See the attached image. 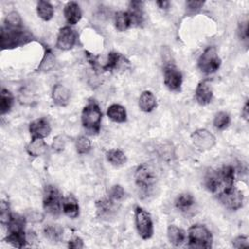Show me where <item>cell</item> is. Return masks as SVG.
<instances>
[{
  "mask_svg": "<svg viewBox=\"0 0 249 249\" xmlns=\"http://www.w3.org/2000/svg\"><path fill=\"white\" fill-rule=\"evenodd\" d=\"M1 49L10 50L26 45L34 40L31 32L22 27H12L2 25L1 27Z\"/></svg>",
  "mask_w": 249,
  "mask_h": 249,
  "instance_id": "cell-1",
  "label": "cell"
},
{
  "mask_svg": "<svg viewBox=\"0 0 249 249\" xmlns=\"http://www.w3.org/2000/svg\"><path fill=\"white\" fill-rule=\"evenodd\" d=\"M102 113L99 105L95 100H89L88 104L83 108L81 121L83 127L90 134H98L101 127Z\"/></svg>",
  "mask_w": 249,
  "mask_h": 249,
  "instance_id": "cell-2",
  "label": "cell"
},
{
  "mask_svg": "<svg viewBox=\"0 0 249 249\" xmlns=\"http://www.w3.org/2000/svg\"><path fill=\"white\" fill-rule=\"evenodd\" d=\"M213 236L204 225H193L188 230V246L190 248L208 249L212 247Z\"/></svg>",
  "mask_w": 249,
  "mask_h": 249,
  "instance_id": "cell-3",
  "label": "cell"
},
{
  "mask_svg": "<svg viewBox=\"0 0 249 249\" xmlns=\"http://www.w3.org/2000/svg\"><path fill=\"white\" fill-rule=\"evenodd\" d=\"M62 196L59 190L53 185L45 187L43 196V208L51 216L56 218L60 215L62 209Z\"/></svg>",
  "mask_w": 249,
  "mask_h": 249,
  "instance_id": "cell-4",
  "label": "cell"
},
{
  "mask_svg": "<svg viewBox=\"0 0 249 249\" xmlns=\"http://www.w3.org/2000/svg\"><path fill=\"white\" fill-rule=\"evenodd\" d=\"M157 172L155 167L148 162L142 163L137 166L135 173H134V179L136 185L143 191V192H149L153 189V187L157 183Z\"/></svg>",
  "mask_w": 249,
  "mask_h": 249,
  "instance_id": "cell-5",
  "label": "cell"
},
{
  "mask_svg": "<svg viewBox=\"0 0 249 249\" xmlns=\"http://www.w3.org/2000/svg\"><path fill=\"white\" fill-rule=\"evenodd\" d=\"M221 58L217 53L215 47H207L197 59V67L203 74L209 75L215 73L221 66Z\"/></svg>",
  "mask_w": 249,
  "mask_h": 249,
  "instance_id": "cell-6",
  "label": "cell"
},
{
  "mask_svg": "<svg viewBox=\"0 0 249 249\" xmlns=\"http://www.w3.org/2000/svg\"><path fill=\"white\" fill-rule=\"evenodd\" d=\"M134 218L135 226L140 237L144 240L150 239L154 233V225L150 213L142 207L136 206L134 208Z\"/></svg>",
  "mask_w": 249,
  "mask_h": 249,
  "instance_id": "cell-7",
  "label": "cell"
},
{
  "mask_svg": "<svg viewBox=\"0 0 249 249\" xmlns=\"http://www.w3.org/2000/svg\"><path fill=\"white\" fill-rule=\"evenodd\" d=\"M218 199L226 208L235 211L242 207L244 196L242 192L232 187L231 189L220 191L218 194Z\"/></svg>",
  "mask_w": 249,
  "mask_h": 249,
  "instance_id": "cell-8",
  "label": "cell"
},
{
  "mask_svg": "<svg viewBox=\"0 0 249 249\" xmlns=\"http://www.w3.org/2000/svg\"><path fill=\"white\" fill-rule=\"evenodd\" d=\"M183 82V76L180 70L174 64H166L163 68V83L171 91H180Z\"/></svg>",
  "mask_w": 249,
  "mask_h": 249,
  "instance_id": "cell-9",
  "label": "cell"
},
{
  "mask_svg": "<svg viewBox=\"0 0 249 249\" xmlns=\"http://www.w3.org/2000/svg\"><path fill=\"white\" fill-rule=\"evenodd\" d=\"M78 34L74 28L71 26H63L59 29L55 47L62 51L71 50L77 43Z\"/></svg>",
  "mask_w": 249,
  "mask_h": 249,
  "instance_id": "cell-10",
  "label": "cell"
},
{
  "mask_svg": "<svg viewBox=\"0 0 249 249\" xmlns=\"http://www.w3.org/2000/svg\"><path fill=\"white\" fill-rule=\"evenodd\" d=\"M191 139L194 146L200 151L212 149L216 144L215 136L210 131L204 128L194 131L191 135Z\"/></svg>",
  "mask_w": 249,
  "mask_h": 249,
  "instance_id": "cell-11",
  "label": "cell"
},
{
  "mask_svg": "<svg viewBox=\"0 0 249 249\" xmlns=\"http://www.w3.org/2000/svg\"><path fill=\"white\" fill-rule=\"evenodd\" d=\"M52 127L46 118H38L29 124V133L31 139H44L51 133Z\"/></svg>",
  "mask_w": 249,
  "mask_h": 249,
  "instance_id": "cell-12",
  "label": "cell"
},
{
  "mask_svg": "<svg viewBox=\"0 0 249 249\" xmlns=\"http://www.w3.org/2000/svg\"><path fill=\"white\" fill-rule=\"evenodd\" d=\"M195 97L196 102L199 105H207L212 101L213 98V89L209 80L200 81L196 89Z\"/></svg>",
  "mask_w": 249,
  "mask_h": 249,
  "instance_id": "cell-13",
  "label": "cell"
},
{
  "mask_svg": "<svg viewBox=\"0 0 249 249\" xmlns=\"http://www.w3.org/2000/svg\"><path fill=\"white\" fill-rule=\"evenodd\" d=\"M129 67L130 63L129 61L121 53L117 52H111L108 53L107 61L105 65L102 66V69L104 71H117V70H123L125 67Z\"/></svg>",
  "mask_w": 249,
  "mask_h": 249,
  "instance_id": "cell-14",
  "label": "cell"
},
{
  "mask_svg": "<svg viewBox=\"0 0 249 249\" xmlns=\"http://www.w3.org/2000/svg\"><path fill=\"white\" fill-rule=\"evenodd\" d=\"M144 3L142 1H130L128 5V15L131 25L140 26L144 21Z\"/></svg>",
  "mask_w": 249,
  "mask_h": 249,
  "instance_id": "cell-15",
  "label": "cell"
},
{
  "mask_svg": "<svg viewBox=\"0 0 249 249\" xmlns=\"http://www.w3.org/2000/svg\"><path fill=\"white\" fill-rule=\"evenodd\" d=\"M196 205V199L190 193H182L175 199V207L182 213L189 215Z\"/></svg>",
  "mask_w": 249,
  "mask_h": 249,
  "instance_id": "cell-16",
  "label": "cell"
},
{
  "mask_svg": "<svg viewBox=\"0 0 249 249\" xmlns=\"http://www.w3.org/2000/svg\"><path fill=\"white\" fill-rule=\"evenodd\" d=\"M63 14L67 23H69L70 25H74L78 23L82 18L81 8L79 4L74 1H70L65 4L63 9Z\"/></svg>",
  "mask_w": 249,
  "mask_h": 249,
  "instance_id": "cell-17",
  "label": "cell"
},
{
  "mask_svg": "<svg viewBox=\"0 0 249 249\" xmlns=\"http://www.w3.org/2000/svg\"><path fill=\"white\" fill-rule=\"evenodd\" d=\"M52 98L54 104L58 106H66L70 100V91L65 86L56 84L53 88Z\"/></svg>",
  "mask_w": 249,
  "mask_h": 249,
  "instance_id": "cell-18",
  "label": "cell"
},
{
  "mask_svg": "<svg viewBox=\"0 0 249 249\" xmlns=\"http://www.w3.org/2000/svg\"><path fill=\"white\" fill-rule=\"evenodd\" d=\"M204 187L210 193H217L222 190V182L219 174V170L210 169L206 172L203 181Z\"/></svg>",
  "mask_w": 249,
  "mask_h": 249,
  "instance_id": "cell-19",
  "label": "cell"
},
{
  "mask_svg": "<svg viewBox=\"0 0 249 249\" xmlns=\"http://www.w3.org/2000/svg\"><path fill=\"white\" fill-rule=\"evenodd\" d=\"M62 211L67 217L71 219H76L79 216V203L77 198L72 194H69L63 197Z\"/></svg>",
  "mask_w": 249,
  "mask_h": 249,
  "instance_id": "cell-20",
  "label": "cell"
},
{
  "mask_svg": "<svg viewBox=\"0 0 249 249\" xmlns=\"http://www.w3.org/2000/svg\"><path fill=\"white\" fill-rule=\"evenodd\" d=\"M167 238L170 244L179 247L186 241V232L183 229L175 225H169L167 228Z\"/></svg>",
  "mask_w": 249,
  "mask_h": 249,
  "instance_id": "cell-21",
  "label": "cell"
},
{
  "mask_svg": "<svg viewBox=\"0 0 249 249\" xmlns=\"http://www.w3.org/2000/svg\"><path fill=\"white\" fill-rule=\"evenodd\" d=\"M138 105L141 111L145 113L152 112L157 106V98L152 91L144 90L139 97Z\"/></svg>",
  "mask_w": 249,
  "mask_h": 249,
  "instance_id": "cell-22",
  "label": "cell"
},
{
  "mask_svg": "<svg viewBox=\"0 0 249 249\" xmlns=\"http://www.w3.org/2000/svg\"><path fill=\"white\" fill-rule=\"evenodd\" d=\"M44 49H45V52H44L43 58L37 68V71L39 72H49L54 68L56 63V59L53 51L48 46H44Z\"/></svg>",
  "mask_w": 249,
  "mask_h": 249,
  "instance_id": "cell-23",
  "label": "cell"
},
{
  "mask_svg": "<svg viewBox=\"0 0 249 249\" xmlns=\"http://www.w3.org/2000/svg\"><path fill=\"white\" fill-rule=\"evenodd\" d=\"M218 170L222 182V190L232 188L234 184V168L231 165H224Z\"/></svg>",
  "mask_w": 249,
  "mask_h": 249,
  "instance_id": "cell-24",
  "label": "cell"
},
{
  "mask_svg": "<svg viewBox=\"0 0 249 249\" xmlns=\"http://www.w3.org/2000/svg\"><path fill=\"white\" fill-rule=\"evenodd\" d=\"M107 117L115 123H124L126 121V110L120 104H112L107 109Z\"/></svg>",
  "mask_w": 249,
  "mask_h": 249,
  "instance_id": "cell-25",
  "label": "cell"
},
{
  "mask_svg": "<svg viewBox=\"0 0 249 249\" xmlns=\"http://www.w3.org/2000/svg\"><path fill=\"white\" fill-rule=\"evenodd\" d=\"M48 145L42 138L31 139L29 144L26 146V151L31 157H40L47 152Z\"/></svg>",
  "mask_w": 249,
  "mask_h": 249,
  "instance_id": "cell-26",
  "label": "cell"
},
{
  "mask_svg": "<svg viewBox=\"0 0 249 249\" xmlns=\"http://www.w3.org/2000/svg\"><path fill=\"white\" fill-rule=\"evenodd\" d=\"M97 215L101 218H109L115 209V201L108 198H102L96 201Z\"/></svg>",
  "mask_w": 249,
  "mask_h": 249,
  "instance_id": "cell-27",
  "label": "cell"
},
{
  "mask_svg": "<svg viewBox=\"0 0 249 249\" xmlns=\"http://www.w3.org/2000/svg\"><path fill=\"white\" fill-rule=\"evenodd\" d=\"M4 241L16 248H22L27 244V238L24 231H10L8 235L4 238Z\"/></svg>",
  "mask_w": 249,
  "mask_h": 249,
  "instance_id": "cell-28",
  "label": "cell"
},
{
  "mask_svg": "<svg viewBox=\"0 0 249 249\" xmlns=\"http://www.w3.org/2000/svg\"><path fill=\"white\" fill-rule=\"evenodd\" d=\"M107 160L114 166H122L126 162L125 154L120 149H110L105 153Z\"/></svg>",
  "mask_w": 249,
  "mask_h": 249,
  "instance_id": "cell-29",
  "label": "cell"
},
{
  "mask_svg": "<svg viewBox=\"0 0 249 249\" xmlns=\"http://www.w3.org/2000/svg\"><path fill=\"white\" fill-rule=\"evenodd\" d=\"M115 27L118 31H125L126 29H128L131 25V20H130V17L126 12L124 11H120L118 13H116L115 15Z\"/></svg>",
  "mask_w": 249,
  "mask_h": 249,
  "instance_id": "cell-30",
  "label": "cell"
},
{
  "mask_svg": "<svg viewBox=\"0 0 249 249\" xmlns=\"http://www.w3.org/2000/svg\"><path fill=\"white\" fill-rule=\"evenodd\" d=\"M14 104V96L7 89H2L0 92V114H7Z\"/></svg>",
  "mask_w": 249,
  "mask_h": 249,
  "instance_id": "cell-31",
  "label": "cell"
},
{
  "mask_svg": "<svg viewBox=\"0 0 249 249\" xmlns=\"http://www.w3.org/2000/svg\"><path fill=\"white\" fill-rule=\"evenodd\" d=\"M37 14L40 18H42L45 21H49L53 17V5L48 1H39L37 3Z\"/></svg>",
  "mask_w": 249,
  "mask_h": 249,
  "instance_id": "cell-32",
  "label": "cell"
},
{
  "mask_svg": "<svg viewBox=\"0 0 249 249\" xmlns=\"http://www.w3.org/2000/svg\"><path fill=\"white\" fill-rule=\"evenodd\" d=\"M43 232H44V235L48 239H50L53 242H58L62 238L63 230L58 225H47L44 228Z\"/></svg>",
  "mask_w": 249,
  "mask_h": 249,
  "instance_id": "cell-33",
  "label": "cell"
},
{
  "mask_svg": "<svg viewBox=\"0 0 249 249\" xmlns=\"http://www.w3.org/2000/svg\"><path fill=\"white\" fill-rule=\"evenodd\" d=\"M25 218L19 214H15L13 213L11 216L10 221L8 222V224L6 225L8 227V231H24L25 228Z\"/></svg>",
  "mask_w": 249,
  "mask_h": 249,
  "instance_id": "cell-34",
  "label": "cell"
},
{
  "mask_svg": "<svg viewBox=\"0 0 249 249\" xmlns=\"http://www.w3.org/2000/svg\"><path fill=\"white\" fill-rule=\"evenodd\" d=\"M231 123V118H230V115L227 113V112H224V111H221V112H218L215 117H214V120H213V124L214 126L219 129V130H223L225 129L226 127L229 126Z\"/></svg>",
  "mask_w": 249,
  "mask_h": 249,
  "instance_id": "cell-35",
  "label": "cell"
},
{
  "mask_svg": "<svg viewBox=\"0 0 249 249\" xmlns=\"http://www.w3.org/2000/svg\"><path fill=\"white\" fill-rule=\"evenodd\" d=\"M76 151L80 155L88 154L91 149V142L86 136H80L76 140Z\"/></svg>",
  "mask_w": 249,
  "mask_h": 249,
  "instance_id": "cell-36",
  "label": "cell"
},
{
  "mask_svg": "<svg viewBox=\"0 0 249 249\" xmlns=\"http://www.w3.org/2000/svg\"><path fill=\"white\" fill-rule=\"evenodd\" d=\"M4 25L12 27H22V20L20 16L15 11L10 12L5 18Z\"/></svg>",
  "mask_w": 249,
  "mask_h": 249,
  "instance_id": "cell-37",
  "label": "cell"
},
{
  "mask_svg": "<svg viewBox=\"0 0 249 249\" xmlns=\"http://www.w3.org/2000/svg\"><path fill=\"white\" fill-rule=\"evenodd\" d=\"M124 190L121 185H114L110 188L108 193V197L113 201H120L124 196Z\"/></svg>",
  "mask_w": 249,
  "mask_h": 249,
  "instance_id": "cell-38",
  "label": "cell"
},
{
  "mask_svg": "<svg viewBox=\"0 0 249 249\" xmlns=\"http://www.w3.org/2000/svg\"><path fill=\"white\" fill-rule=\"evenodd\" d=\"M1 214H0V220H1V224L2 225H7L8 222L11 219L12 216V212L10 211V206L9 203L6 201H2L1 202Z\"/></svg>",
  "mask_w": 249,
  "mask_h": 249,
  "instance_id": "cell-39",
  "label": "cell"
},
{
  "mask_svg": "<svg viewBox=\"0 0 249 249\" xmlns=\"http://www.w3.org/2000/svg\"><path fill=\"white\" fill-rule=\"evenodd\" d=\"M204 5L203 1H187L186 2V10L188 14H195L199 11Z\"/></svg>",
  "mask_w": 249,
  "mask_h": 249,
  "instance_id": "cell-40",
  "label": "cell"
},
{
  "mask_svg": "<svg viewBox=\"0 0 249 249\" xmlns=\"http://www.w3.org/2000/svg\"><path fill=\"white\" fill-rule=\"evenodd\" d=\"M238 36L240 38V40L247 42L248 41V37H249V33H248V21H242L239 26H238Z\"/></svg>",
  "mask_w": 249,
  "mask_h": 249,
  "instance_id": "cell-41",
  "label": "cell"
},
{
  "mask_svg": "<svg viewBox=\"0 0 249 249\" xmlns=\"http://www.w3.org/2000/svg\"><path fill=\"white\" fill-rule=\"evenodd\" d=\"M249 245L248 237L245 235H240L237 236L233 241H232V246L234 248H244Z\"/></svg>",
  "mask_w": 249,
  "mask_h": 249,
  "instance_id": "cell-42",
  "label": "cell"
},
{
  "mask_svg": "<svg viewBox=\"0 0 249 249\" xmlns=\"http://www.w3.org/2000/svg\"><path fill=\"white\" fill-rule=\"evenodd\" d=\"M84 246H85V245H84L83 240H82L80 237H78V236L72 238V239L69 240V242H68V247H69V248L79 249V248H84Z\"/></svg>",
  "mask_w": 249,
  "mask_h": 249,
  "instance_id": "cell-43",
  "label": "cell"
},
{
  "mask_svg": "<svg viewBox=\"0 0 249 249\" xmlns=\"http://www.w3.org/2000/svg\"><path fill=\"white\" fill-rule=\"evenodd\" d=\"M64 145H65V142L63 140V138L61 136H56L54 139H53V148L56 151H61L64 149Z\"/></svg>",
  "mask_w": 249,
  "mask_h": 249,
  "instance_id": "cell-44",
  "label": "cell"
},
{
  "mask_svg": "<svg viewBox=\"0 0 249 249\" xmlns=\"http://www.w3.org/2000/svg\"><path fill=\"white\" fill-rule=\"evenodd\" d=\"M241 116L245 121H248V118H249V103H248V101H246L244 104V107L241 111Z\"/></svg>",
  "mask_w": 249,
  "mask_h": 249,
  "instance_id": "cell-45",
  "label": "cell"
},
{
  "mask_svg": "<svg viewBox=\"0 0 249 249\" xmlns=\"http://www.w3.org/2000/svg\"><path fill=\"white\" fill-rule=\"evenodd\" d=\"M156 4L159 6L160 9H168L169 5H170V2L169 1H165V0H160V1H157Z\"/></svg>",
  "mask_w": 249,
  "mask_h": 249,
  "instance_id": "cell-46",
  "label": "cell"
}]
</instances>
